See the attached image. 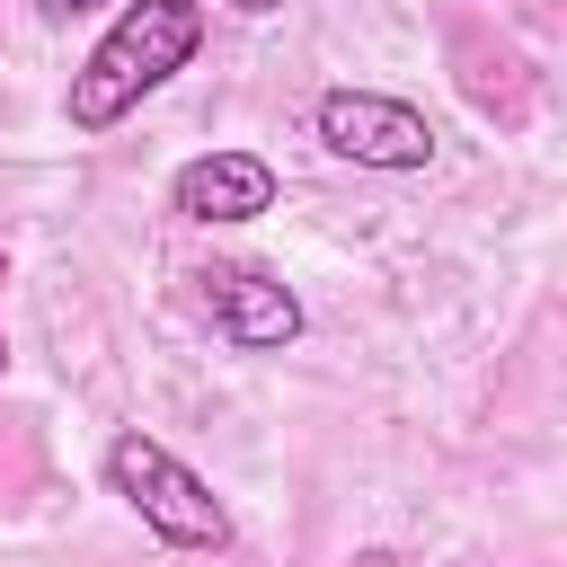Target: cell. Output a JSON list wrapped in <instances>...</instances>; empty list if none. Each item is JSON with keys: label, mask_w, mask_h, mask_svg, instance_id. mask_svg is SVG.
I'll use <instances>...</instances> for the list:
<instances>
[{"label": "cell", "mask_w": 567, "mask_h": 567, "mask_svg": "<svg viewBox=\"0 0 567 567\" xmlns=\"http://www.w3.org/2000/svg\"><path fill=\"white\" fill-rule=\"evenodd\" d=\"M97 470H106V487L142 514L151 540H168V549H230V505H221V496H213L159 434L124 425V434L97 452Z\"/></svg>", "instance_id": "cell-2"}, {"label": "cell", "mask_w": 567, "mask_h": 567, "mask_svg": "<svg viewBox=\"0 0 567 567\" xmlns=\"http://www.w3.org/2000/svg\"><path fill=\"white\" fill-rule=\"evenodd\" d=\"M204 53V0H124L106 18V35L80 53L71 89H62V115L71 133H115L151 89H168L186 62Z\"/></svg>", "instance_id": "cell-1"}, {"label": "cell", "mask_w": 567, "mask_h": 567, "mask_svg": "<svg viewBox=\"0 0 567 567\" xmlns=\"http://www.w3.org/2000/svg\"><path fill=\"white\" fill-rule=\"evenodd\" d=\"M346 567H399V558H390V549H354Z\"/></svg>", "instance_id": "cell-8"}, {"label": "cell", "mask_w": 567, "mask_h": 567, "mask_svg": "<svg viewBox=\"0 0 567 567\" xmlns=\"http://www.w3.org/2000/svg\"><path fill=\"white\" fill-rule=\"evenodd\" d=\"M44 27H71V18H89V9H106V0H27Z\"/></svg>", "instance_id": "cell-6"}, {"label": "cell", "mask_w": 567, "mask_h": 567, "mask_svg": "<svg viewBox=\"0 0 567 567\" xmlns=\"http://www.w3.org/2000/svg\"><path fill=\"white\" fill-rule=\"evenodd\" d=\"M168 213L195 221V230L257 221V213H275V168H266L257 151H195V159L168 177Z\"/></svg>", "instance_id": "cell-5"}, {"label": "cell", "mask_w": 567, "mask_h": 567, "mask_svg": "<svg viewBox=\"0 0 567 567\" xmlns=\"http://www.w3.org/2000/svg\"><path fill=\"white\" fill-rule=\"evenodd\" d=\"M230 9H239V18H275L284 0H230Z\"/></svg>", "instance_id": "cell-7"}, {"label": "cell", "mask_w": 567, "mask_h": 567, "mask_svg": "<svg viewBox=\"0 0 567 567\" xmlns=\"http://www.w3.org/2000/svg\"><path fill=\"white\" fill-rule=\"evenodd\" d=\"M195 292H204L213 337H221V346H239V354H284V346L301 337V301H292V284H284L275 266L213 257V266L195 275Z\"/></svg>", "instance_id": "cell-4"}, {"label": "cell", "mask_w": 567, "mask_h": 567, "mask_svg": "<svg viewBox=\"0 0 567 567\" xmlns=\"http://www.w3.org/2000/svg\"><path fill=\"white\" fill-rule=\"evenodd\" d=\"M310 133H319L328 159L372 168V177H416L443 151V133L425 124V106H408L390 89H319L310 97Z\"/></svg>", "instance_id": "cell-3"}]
</instances>
